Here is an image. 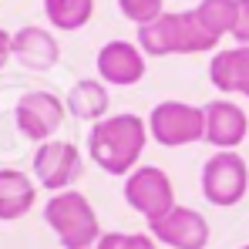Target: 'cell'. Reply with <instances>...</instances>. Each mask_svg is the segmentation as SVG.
<instances>
[{
	"label": "cell",
	"instance_id": "6da1fadb",
	"mask_svg": "<svg viewBox=\"0 0 249 249\" xmlns=\"http://www.w3.org/2000/svg\"><path fill=\"white\" fill-rule=\"evenodd\" d=\"M148 142V122L138 115H111L91 124L88 131V155L108 175H131Z\"/></svg>",
	"mask_w": 249,
	"mask_h": 249
},
{
	"label": "cell",
	"instance_id": "7a4b0ae2",
	"mask_svg": "<svg viewBox=\"0 0 249 249\" xmlns=\"http://www.w3.org/2000/svg\"><path fill=\"white\" fill-rule=\"evenodd\" d=\"M215 37L209 34L199 20L196 10H175L162 14L159 20L138 27V47L152 57H165V54H202L215 47Z\"/></svg>",
	"mask_w": 249,
	"mask_h": 249
},
{
	"label": "cell",
	"instance_id": "3957f363",
	"mask_svg": "<svg viewBox=\"0 0 249 249\" xmlns=\"http://www.w3.org/2000/svg\"><path fill=\"white\" fill-rule=\"evenodd\" d=\"M44 222L54 229V236L61 239L64 249H98L101 236H105L101 222H98V212L74 189H64V192L51 196V202L44 206Z\"/></svg>",
	"mask_w": 249,
	"mask_h": 249
},
{
	"label": "cell",
	"instance_id": "277c9868",
	"mask_svg": "<svg viewBox=\"0 0 249 249\" xmlns=\"http://www.w3.org/2000/svg\"><path fill=\"white\" fill-rule=\"evenodd\" d=\"M148 135L162 148H185L206 142V108L185 101H162L148 115Z\"/></svg>",
	"mask_w": 249,
	"mask_h": 249
},
{
	"label": "cell",
	"instance_id": "5b68a950",
	"mask_svg": "<svg viewBox=\"0 0 249 249\" xmlns=\"http://www.w3.org/2000/svg\"><path fill=\"white\" fill-rule=\"evenodd\" d=\"M202 196L209 206L219 209H232L246 199L249 189V168L243 162V155L236 152H215L202 165Z\"/></svg>",
	"mask_w": 249,
	"mask_h": 249
},
{
	"label": "cell",
	"instance_id": "8992f818",
	"mask_svg": "<svg viewBox=\"0 0 249 249\" xmlns=\"http://www.w3.org/2000/svg\"><path fill=\"white\" fill-rule=\"evenodd\" d=\"M124 202L135 209L145 222L162 219L165 212L175 209L172 178L155 165H138L131 175H124Z\"/></svg>",
	"mask_w": 249,
	"mask_h": 249
},
{
	"label": "cell",
	"instance_id": "52a82bcc",
	"mask_svg": "<svg viewBox=\"0 0 249 249\" xmlns=\"http://www.w3.org/2000/svg\"><path fill=\"white\" fill-rule=\"evenodd\" d=\"M64 111L68 108H64V101L57 94H51V91H27V94H20V101L14 108V122H17L24 138L51 142L54 131L64 122Z\"/></svg>",
	"mask_w": 249,
	"mask_h": 249
},
{
	"label": "cell",
	"instance_id": "ba28073f",
	"mask_svg": "<svg viewBox=\"0 0 249 249\" xmlns=\"http://www.w3.org/2000/svg\"><path fill=\"white\" fill-rule=\"evenodd\" d=\"M148 236L168 249H206L209 246V222L202 212L189 206H175L162 219L148 222Z\"/></svg>",
	"mask_w": 249,
	"mask_h": 249
},
{
	"label": "cell",
	"instance_id": "9c48e42d",
	"mask_svg": "<svg viewBox=\"0 0 249 249\" xmlns=\"http://www.w3.org/2000/svg\"><path fill=\"white\" fill-rule=\"evenodd\" d=\"M81 175V152L71 142L51 138L41 142L34 152V178L51 192H64L74 178Z\"/></svg>",
	"mask_w": 249,
	"mask_h": 249
},
{
	"label": "cell",
	"instance_id": "30bf717a",
	"mask_svg": "<svg viewBox=\"0 0 249 249\" xmlns=\"http://www.w3.org/2000/svg\"><path fill=\"white\" fill-rule=\"evenodd\" d=\"M98 74L105 84L131 88L145 78V51L131 41H108L98 51Z\"/></svg>",
	"mask_w": 249,
	"mask_h": 249
},
{
	"label": "cell",
	"instance_id": "8fae6325",
	"mask_svg": "<svg viewBox=\"0 0 249 249\" xmlns=\"http://www.w3.org/2000/svg\"><path fill=\"white\" fill-rule=\"evenodd\" d=\"M249 135V118L236 101L206 105V142L215 152H236Z\"/></svg>",
	"mask_w": 249,
	"mask_h": 249
},
{
	"label": "cell",
	"instance_id": "7c38bea8",
	"mask_svg": "<svg viewBox=\"0 0 249 249\" xmlns=\"http://www.w3.org/2000/svg\"><path fill=\"white\" fill-rule=\"evenodd\" d=\"M10 51H14L17 64L27 71H51L61 61V47L54 41V34L44 27H20L10 41Z\"/></svg>",
	"mask_w": 249,
	"mask_h": 249
},
{
	"label": "cell",
	"instance_id": "4fadbf2b",
	"mask_svg": "<svg viewBox=\"0 0 249 249\" xmlns=\"http://www.w3.org/2000/svg\"><path fill=\"white\" fill-rule=\"evenodd\" d=\"M209 81L222 94L249 98V47H226L209 61Z\"/></svg>",
	"mask_w": 249,
	"mask_h": 249
},
{
	"label": "cell",
	"instance_id": "5bb4252c",
	"mask_svg": "<svg viewBox=\"0 0 249 249\" xmlns=\"http://www.w3.org/2000/svg\"><path fill=\"white\" fill-rule=\"evenodd\" d=\"M34 199H37V189L20 168H0V222L24 219Z\"/></svg>",
	"mask_w": 249,
	"mask_h": 249
},
{
	"label": "cell",
	"instance_id": "9a60e30c",
	"mask_svg": "<svg viewBox=\"0 0 249 249\" xmlns=\"http://www.w3.org/2000/svg\"><path fill=\"white\" fill-rule=\"evenodd\" d=\"M64 108L71 118L78 122H101L108 118V88L105 81H94V78H84V81H74L68 98H64Z\"/></svg>",
	"mask_w": 249,
	"mask_h": 249
},
{
	"label": "cell",
	"instance_id": "2e32d148",
	"mask_svg": "<svg viewBox=\"0 0 249 249\" xmlns=\"http://www.w3.org/2000/svg\"><path fill=\"white\" fill-rule=\"evenodd\" d=\"M44 14L57 31H81L94 14V0H44Z\"/></svg>",
	"mask_w": 249,
	"mask_h": 249
},
{
	"label": "cell",
	"instance_id": "e0dca14e",
	"mask_svg": "<svg viewBox=\"0 0 249 249\" xmlns=\"http://www.w3.org/2000/svg\"><path fill=\"white\" fill-rule=\"evenodd\" d=\"M236 7H239V0H199L196 14H199V20H202V27H206L209 34L215 41H222L226 34H232Z\"/></svg>",
	"mask_w": 249,
	"mask_h": 249
},
{
	"label": "cell",
	"instance_id": "ac0fdd59",
	"mask_svg": "<svg viewBox=\"0 0 249 249\" xmlns=\"http://www.w3.org/2000/svg\"><path fill=\"white\" fill-rule=\"evenodd\" d=\"M118 10L131 24L145 27V24H152L165 14V0H118Z\"/></svg>",
	"mask_w": 249,
	"mask_h": 249
},
{
	"label": "cell",
	"instance_id": "d6986e66",
	"mask_svg": "<svg viewBox=\"0 0 249 249\" xmlns=\"http://www.w3.org/2000/svg\"><path fill=\"white\" fill-rule=\"evenodd\" d=\"M98 249H155V239L138 232H105Z\"/></svg>",
	"mask_w": 249,
	"mask_h": 249
},
{
	"label": "cell",
	"instance_id": "ffe728a7",
	"mask_svg": "<svg viewBox=\"0 0 249 249\" xmlns=\"http://www.w3.org/2000/svg\"><path fill=\"white\" fill-rule=\"evenodd\" d=\"M232 37H236V47H249V0H239V7H236Z\"/></svg>",
	"mask_w": 249,
	"mask_h": 249
},
{
	"label": "cell",
	"instance_id": "44dd1931",
	"mask_svg": "<svg viewBox=\"0 0 249 249\" xmlns=\"http://www.w3.org/2000/svg\"><path fill=\"white\" fill-rule=\"evenodd\" d=\"M10 41H14V34H7V31L0 27V71H3V64L14 57V51H10Z\"/></svg>",
	"mask_w": 249,
	"mask_h": 249
},
{
	"label": "cell",
	"instance_id": "7402d4cb",
	"mask_svg": "<svg viewBox=\"0 0 249 249\" xmlns=\"http://www.w3.org/2000/svg\"><path fill=\"white\" fill-rule=\"evenodd\" d=\"M243 249H249V246H243Z\"/></svg>",
	"mask_w": 249,
	"mask_h": 249
}]
</instances>
